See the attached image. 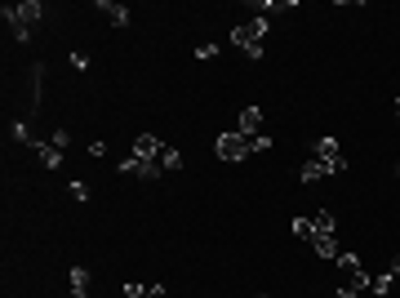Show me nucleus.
Instances as JSON below:
<instances>
[{"label": "nucleus", "instance_id": "f257e3e1", "mask_svg": "<svg viewBox=\"0 0 400 298\" xmlns=\"http://www.w3.org/2000/svg\"><path fill=\"white\" fill-rule=\"evenodd\" d=\"M45 18V5L40 0H22V5H5V22H9V31H14V40L27 45L31 40V27Z\"/></svg>", "mask_w": 400, "mask_h": 298}, {"label": "nucleus", "instance_id": "f03ea898", "mask_svg": "<svg viewBox=\"0 0 400 298\" xmlns=\"http://www.w3.org/2000/svg\"><path fill=\"white\" fill-rule=\"evenodd\" d=\"M267 31H272V22H267V18L258 14V18H249V22H240V27L232 31V45H236V50H240V54H245V50H262V40H267Z\"/></svg>", "mask_w": 400, "mask_h": 298}, {"label": "nucleus", "instance_id": "7ed1b4c3", "mask_svg": "<svg viewBox=\"0 0 400 298\" xmlns=\"http://www.w3.org/2000/svg\"><path fill=\"white\" fill-rule=\"evenodd\" d=\"M214 151H218L227 165H236V161H249V156H253V142H249L245 134H236V129H227V134H218Z\"/></svg>", "mask_w": 400, "mask_h": 298}, {"label": "nucleus", "instance_id": "20e7f679", "mask_svg": "<svg viewBox=\"0 0 400 298\" xmlns=\"http://www.w3.org/2000/svg\"><path fill=\"white\" fill-rule=\"evenodd\" d=\"M311 156H316L329 174H343V170H347V156H338V138H334V134L311 138Z\"/></svg>", "mask_w": 400, "mask_h": 298}, {"label": "nucleus", "instance_id": "39448f33", "mask_svg": "<svg viewBox=\"0 0 400 298\" xmlns=\"http://www.w3.org/2000/svg\"><path fill=\"white\" fill-rule=\"evenodd\" d=\"M120 174H125V178H142V183H151V178H161V161L125 156V161H120Z\"/></svg>", "mask_w": 400, "mask_h": 298}, {"label": "nucleus", "instance_id": "423d86ee", "mask_svg": "<svg viewBox=\"0 0 400 298\" xmlns=\"http://www.w3.org/2000/svg\"><path fill=\"white\" fill-rule=\"evenodd\" d=\"M311 249H316L320 258H329V263H338V254H343V245H338V232H316Z\"/></svg>", "mask_w": 400, "mask_h": 298}, {"label": "nucleus", "instance_id": "0eeeda50", "mask_svg": "<svg viewBox=\"0 0 400 298\" xmlns=\"http://www.w3.org/2000/svg\"><path fill=\"white\" fill-rule=\"evenodd\" d=\"M161 151H165V142L156 138V134H138V138H133V156H147V161H156Z\"/></svg>", "mask_w": 400, "mask_h": 298}, {"label": "nucleus", "instance_id": "6e6552de", "mask_svg": "<svg viewBox=\"0 0 400 298\" xmlns=\"http://www.w3.org/2000/svg\"><path fill=\"white\" fill-rule=\"evenodd\" d=\"M258 125H262V112H258V107H245V112H240V121H236V134L253 138V134H258Z\"/></svg>", "mask_w": 400, "mask_h": 298}, {"label": "nucleus", "instance_id": "1a4fd4ad", "mask_svg": "<svg viewBox=\"0 0 400 298\" xmlns=\"http://www.w3.org/2000/svg\"><path fill=\"white\" fill-rule=\"evenodd\" d=\"M298 178H302V183H320V178H329V170H325V165H320L316 156H311V161H302Z\"/></svg>", "mask_w": 400, "mask_h": 298}, {"label": "nucleus", "instance_id": "9d476101", "mask_svg": "<svg viewBox=\"0 0 400 298\" xmlns=\"http://www.w3.org/2000/svg\"><path fill=\"white\" fill-rule=\"evenodd\" d=\"M156 161H161V174H174V170H183V151H178V147H165Z\"/></svg>", "mask_w": 400, "mask_h": 298}, {"label": "nucleus", "instance_id": "9b49d317", "mask_svg": "<svg viewBox=\"0 0 400 298\" xmlns=\"http://www.w3.org/2000/svg\"><path fill=\"white\" fill-rule=\"evenodd\" d=\"M36 156H40V165H45V170H58V165H63V147H54V142H45V147L36 151Z\"/></svg>", "mask_w": 400, "mask_h": 298}, {"label": "nucleus", "instance_id": "f8f14e48", "mask_svg": "<svg viewBox=\"0 0 400 298\" xmlns=\"http://www.w3.org/2000/svg\"><path fill=\"white\" fill-rule=\"evenodd\" d=\"M71 294H84V298H89V267H71Z\"/></svg>", "mask_w": 400, "mask_h": 298}, {"label": "nucleus", "instance_id": "ddd939ff", "mask_svg": "<svg viewBox=\"0 0 400 298\" xmlns=\"http://www.w3.org/2000/svg\"><path fill=\"white\" fill-rule=\"evenodd\" d=\"M103 9H107V18H112V27H129V9H125V5H112V0H103Z\"/></svg>", "mask_w": 400, "mask_h": 298}, {"label": "nucleus", "instance_id": "4468645a", "mask_svg": "<svg viewBox=\"0 0 400 298\" xmlns=\"http://www.w3.org/2000/svg\"><path fill=\"white\" fill-rule=\"evenodd\" d=\"M294 236H298V241H316V223H311V214H307V218H294Z\"/></svg>", "mask_w": 400, "mask_h": 298}, {"label": "nucleus", "instance_id": "2eb2a0df", "mask_svg": "<svg viewBox=\"0 0 400 298\" xmlns=\"http://www.w3.org/2000/svg\"><path fill=\"white\" fill-rule=\"evenodd\" d=\"M311 223H316V232H338V218L329 209H320V214H311Z\"/></svg>", "mask_w": 400, "mask_h": 298}, {"label": "nucleus", "instance_id": "dca6fc26", "mask_svg": "<svg viewBox=\"0 0 400 298\" xmlns=\"http://www.w3.org/2000/svg\"><path fill=\"white\" fill-rule=\"evenodd\" d=\"M392 285H396V276H392V271H383V276H373L369 294H392Z\"/></svg>", "mask_w": 400, "mask_h": 298}, {"label": "nucleus", "instance_id": "f3484780", "mask_svg": "<svg viewBox=\"0 0 400 298\" xmlns=\"http://www.w3.org/2000/svg\"><path fill=\"white\" fill-rule=\"evenodd\" d=\"M67 192H71V196H76V200H80V205H84V200H89V187H84V183H80V178H76V183H71V187H67Z\"/></svg>", "mask_w": 400, "mask_h": 298}, {"label": "nucleus", "instance_id": "a211bd4d", "mask_svg": "<svg viewBox=\"0 0 400 298\" xmlns=\"http://www.w3.org/2000/svg\"><path fill=\"white\" fill-rule=\"evenodd\" d=\"M196 58H200V63H209V58H218V45H200V50H196Z\"/></svg>", "mask_w": 400, "mask_h": 298}, {"label": "nucleus", "instance_id": "6ab92c4d", "mask_svg": "<svg viewBox=\"0 0 400 298\" xmlns=\"http://www.w3.org/2000/svg\"><path fill=\"white\" fill-rule=\"evenodd\" d=\"M71 67H76V71H89V54H71Z\"/></svg>", "mask_w": 400, "mask_h": 298}, {"label": "nucleus", "instance_id": "aec40b11", "mask_svg": "<svg viewBox=\"0 0 400 298\" xmlns=\"http://www.w3.org/2000/svg\"><path fill=\"white\" fill-rule=\"evenodd\" d=\"M338 298H356V294H347V290H338Z\"/></svg>", "mask_w": 400, "mask_h": 298}, {"label": "nucleus", "instance_id": "412c9836", "mask_svg": "<svg viewBox=\"0 0 400 298\" xmlns=\"http://www.w3.org/2000/svg\"><path fill=\"white\" fill-rule=\"evenodd\" d=\"M392 107H396V116H400V94H396V103H392Z\"/></svg>", "mask_w": 400, "mask_h": 298}, {"label": "nucleus", "instance_id": "4be33fe9", "mask_svg": "<svg viewBox=\"0 0 400 298\" xmlns=\"http://www.w3.org/2000/svg\"><path fill=\"white\" fill-rule=\"evenodd\" d=\"M396 170H400V161H396Z\"/></svg>", "mask_w": 400, "mask_h": 298}, {"label": "nucleus", "instance_id": "5701e85b", "mask_svg": "<svg viewBox=\"0 0 400 298\" xmlns=\"http://www.w3.org/2000/svg\"><path fill=\"white\" fill-rule=\"evenodd\" d=\"M258 298H262V294H258Z\"/></svg>", "mask_w": 400, "mask_h": 298}]
</instances>
